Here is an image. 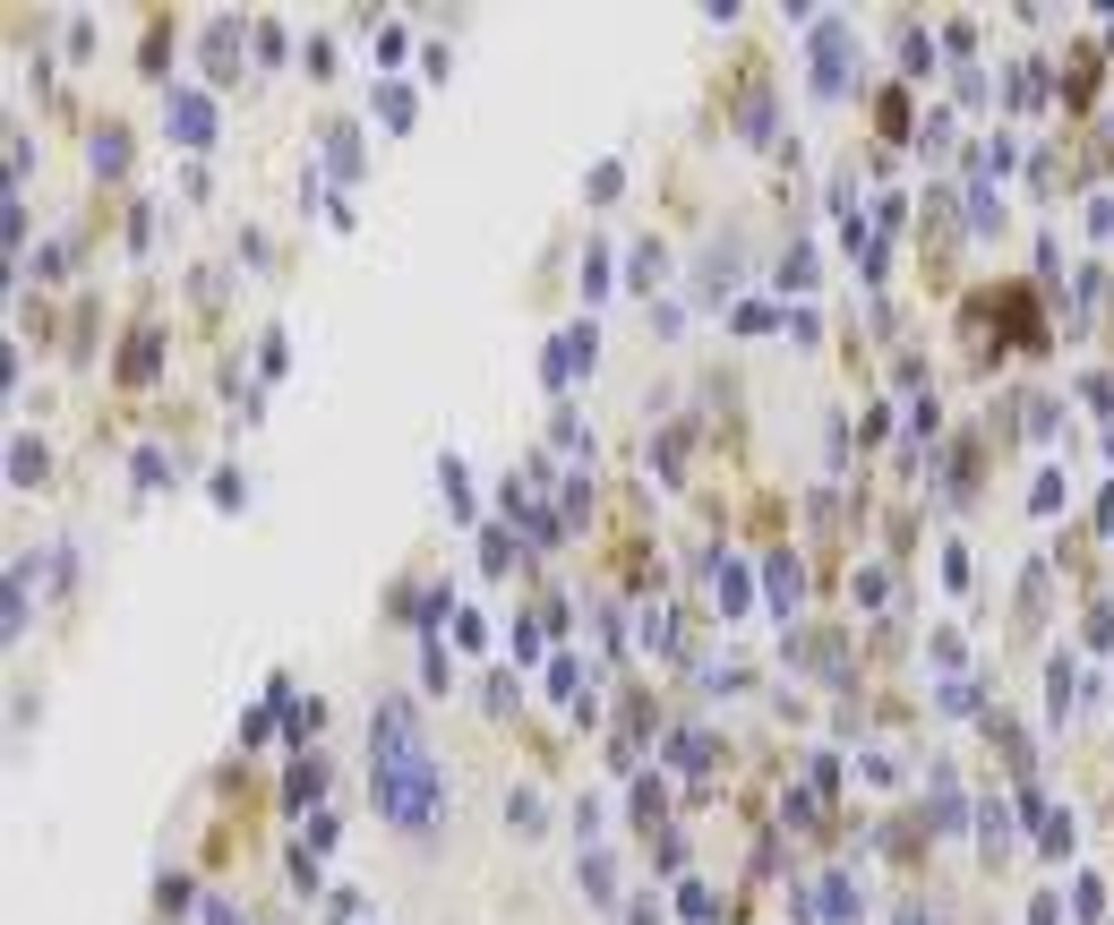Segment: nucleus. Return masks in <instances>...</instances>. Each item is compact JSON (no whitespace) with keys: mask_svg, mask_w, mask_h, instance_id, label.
Instances as JSON below:
<instances>
[{"mask_svg":"<svg viewBox=\"0 0 1114 925\" xmlns=\"http://www.w3.org/2000/svg\"><path fill=\"white\" fill-rule=\"evenodd\" d=\"M815 917H832V925H849V917H857V900H849V883H840V874H832V883L815 892Z\"/></svg>","mask_w":1114,"mask_h":925,"instance_id":"11","label":"nucleus"},{"mask_svg":"<svg viewBox=\"0 0 1114 925\" xmlns=\"http://www.w3.org/2000/svg\"><path fill=\"white\" fill-rule=\"evenodd\" d=\"M515 702H524V686H515V669H497L489 677V711H515Z\"/></svg>","mask_w":1114,"mask_h":925,"instance_id":"21","label":"nucleus"},{"mask_svg":"<svg viewBox=\"0 0 1114 925\" xmlns=\"http://www.w3.org/2000/svg\"><path fill=\"white\" fill-rule=\"evenodd\" d=\"M369 798H378V814H386L394 831H412V840L446 814V771L429 754L412 695H378V711H369Z\"/></svg>","mask_w":1114,"mask_h":925,"instance_id":"1","label":"nucleus"},{"mask_svg":"<svg viewBox=\"0 0 1114 925\" xmlns=\"http://www.w3.org/2000/svg\"><path fill=\"white\" fill-rule=\"evenodd\" d=\"M669 763H678V771H703V763H712V737H703V729H678V737H669Z\"/></svg>","mask_w":1114,"mask_h":925,"instance_id":"9","label":"nucleus"},{"mask_svg":"<svg viewBox=\"0 0 1114 925\" xmlns=\"http://www.w3.org/2000/svg\"><path fill=\"white\" fill-rule=\"evenodd\" d=\"M549 695L566 702V711H591V695H584V660H575V651H557V660H549Z\"/></svg>","mask_w":1114,"mask_h":925,"instance_id":"5","label":"nucleus"},{"mask_svg":"<svg viewBox=\"0 0 1114 925\" xmlns=\"http://www.w3.org/2000/svg\"><path fill=\"white\" fill-rule=\"evenodd\" d=\"M609 883H618V874H609V857H600V849H591V857H584V892L600 900V908H609Z\"/></svg>","mask_w":1114,"mask_h":925,"instance_id":"18","label":"nucleus"},{"mask_svg":"<svg viewBox=\"0 0 1114 925\" xmlns=\"http://www.w3.org/2000/svg\"><path fill=\"white\" fill-rule=\"evenodd\" d=\"M130 163V129H95V172H121Z\"/></svg>","mask_w":1114,"mask_h":925,"instance_id":"13","label":"nucleus"},{"mask_svg":"<svg viewBox=\"0 0 1114 925\" xmlns=\"http://www.w3.org/2000/svg\"><path fill=\"white\" fill-rule=\"evenodd\" d=\"M891 925H943V917H935L926 900H900V917H891Z\"/></svg>","mask_w":1114,"mask_h":925,"instance_id":"25","label":"nucleus"},{"mask_svg":"<svg viewBox=\"0 0 1114 925\" xmlns=\"http://www.w3.org/2000/svg\"><path fill=\"white\" fill-rule=\"evenodd\" d=\"M327 172H334V181H352V172H361V129H343V121L327 129Z\"/></svg>","mask_w":1114,"mask_h":925,"instance_id":"7","label":"nucleus"},{"mask_svg":"<svg viewBox=\"0 0 1114 925\" xmlns=\"http://www.w3.org/2000/svg\"><path fill=\"white\" fill-rule=\"evenodd\" d=\"M703 575H712V600L721 608H746V566H737V557H712Z\"/></svg>","mask_w":1114,"mask_h":925,"instance_id":"8","label":"nucleus"},{"mask_svg":"<svg viewBox=\"0 0 1114 925\" xmlns=\"http://www.w3.org/2000/svg\"><path fill=\"white\" fill-rule=\"evenodd\" d=\"M9 480H43V446H34V438L9 446Z\"/></svg>","mask_w":1114,"mask_h":925,"instance_id":"17","label":"nucleus"},{"mask_svg":"<svg viewBox=\"0 0 1114 925\" xmlns=\"http://www.w3.org/2000/svg\"><path fill=\"white\" fill-rule=\"evenodd\" d=\"M481 557H489V575H506V566H515V541L489 523V532H481Z\"/></svg>","mask_w":1114,"mask_h":925,"instance_id":"19","label":"nucleus"},{"mask_svg":"<svg viewBox=\"0 0 1114 925\" xmlns=\"http://www.w3.org/2000/svg\"><path fill=\"white\" fill-rule=\"evenodd\" d=\"M584 291H609V249L591 240V257H584Z\"/></svg>","mask_w":1114,"mask_h":925,"instance_id":"23","label":"nucleus"},{"mask_svg":"<svg viewBox=\"0 0 1114 925\" xmlns=\"http://www.w3.org/2000/svg\"><path fill=\"white\" fill-rule=\"evenodd\" d=\"M206 69H215V86L240 69V27H231V18H215V27H206Z\"/></svg>","mask_w":1114,"mask_h":925,"instance_id":"6","label":"nucleus"},{"mask_svg":"<svg viewBox=\"0 0 1114 925\" xmlns=\"http://www.w3.org/2000/svg\"><path fill=\"white\" fill-rule=\"evenodd\" d=\"M849 69H857V27H849V18H815V86H823V95H840Z\"/></svg>","mask_w":1114,"mask_h":925,"instance_id":"2","label":"nucleus"},{"mask_svg":"<svg viewBox=\"0 0 1114 925\" xmlns=\"http://www.w3.org/2000/svg\"><path fill=\"white\" fill-rule=\"evenodd\" d=\"M146 369H155V326H137L130 351H121V378H146Z\"/></svg>","mask_w":1114,"mask_h":925,"instance_id":"12","label":"nucleus"},{"mask_svg":"<svg viewBox=\"0 0 1114 925\" xmlns=\"http://www.w3.org/2000/svg\"><path fill=\"white\" fill-rule=\"evenodd\" d=\"M164 121H172V137H180V146H197V155L215 146V103L197 95V86H172V95H164Z\"/></svg>","mask_w":1114,"mask_h":925,"instance_id":"3","label":"nucleus"},{"mask_svg":"<svg viewBox=\"0 0 1114 925\" xmlns=\"http://www.w3.org/2000/svg\"><path fill=\"white\" fill-rule=\"evenodd\" d=\"M900 61H909V78H926V69H935V43H926L918 27H900Z\"/></svg>","mask_w":1114,"mask_h":925,"instance_id":"15","label":"nucleus"},{"mask_svg":"<svg viewBox=\"0 0 1114 925\" xmlns=\"http://www.w3.org/2000/svg\"><path fill=\"white\" fill-rule=\"evenodd\" d=\"M27 566H34V557L9 566V635H27Z\"/></svg>","mask_w":1114,"mask_h":925,"instance_id":"14","label":"nucleus"},{"mask_svg":"<svg viewBox=\"0 0 1114 925\" xmlns=\"http://www.w3.org/2000/svg\"><path fill=\"white\" fill-rule=\"evenodd\" d=\"M421 677H429V686H437V695L455 686V669H446V651H437V643H421Z\"/></svg>","mask_w":1114,"mask_h":925,"instance_id":"20","label":"nucleus"},{"mask_svg":"<svg viewBox=\"0 0 1114 925\" xmlns=\"http://www.w3.org/2000/svg\"><path fill=\"white\" fill-rule=\"evenodd\" d=\"M591 343H600V335H591V318H584V326H566V335L549 343V360H540V378H549V386H566L575 369H591Z\"/></svg>","mask_w":1114,"mask_h":925,"instance_id":"4","label":"nucleus"},{"mask_svg":"<svg viewBox=\"0 0 1114 925\" xmlns=\"http://www.w3.org/2000/svg\"><path fill=\"white\" fill-rule=\"evenodd\" d=\"M763 583H772V600H781V608L797 600V566H788V557H772V575H763Z\"/></svg>","mask_w":1114,"mask_h":925,"instance_id":"22","label":"nucleus"},{"mask_svg":"<svg viewBox=\"0 0 1114 925\" xmlns=\"http://www.w3.org/2000/svg\"><path fill=\"white\" fill-rule=\"evenodd\" d=\"M378 121H386V129H412V95H403V86H378Z\"/></svg>","mask_w":1114,"mask_h":925,"instance_id":"16","label":"nucleus"},{"mask_svg":"<svg viewBox=\"0 0 1114 925\" xmlns=\"http://www.w3.org/2000/svg\"><path fill=\"white\" fill-rule=\"evenodd\" d=\"M506 823L532 831V823H540V798H532V789H515V798H506Z\"/></svg>","mask_w":1114,"mask_h":925,"instance_id":"24","label":"nucleus"},{"mask_svg":"<svg viewBox=\"0 0 1114 925\" xmlns=\"http://www.w3.org/2000/svg\"><path fill=\"white\" fill-rule=\"evenodd\" d=\"M283 789H292V805H309V798H318V789H327V754H300V763H292V780H283Z\"/></svg>","mask_w":1114,"mask_h":925,"instance_id":"10","label":"nucleus"}]
</instances>
